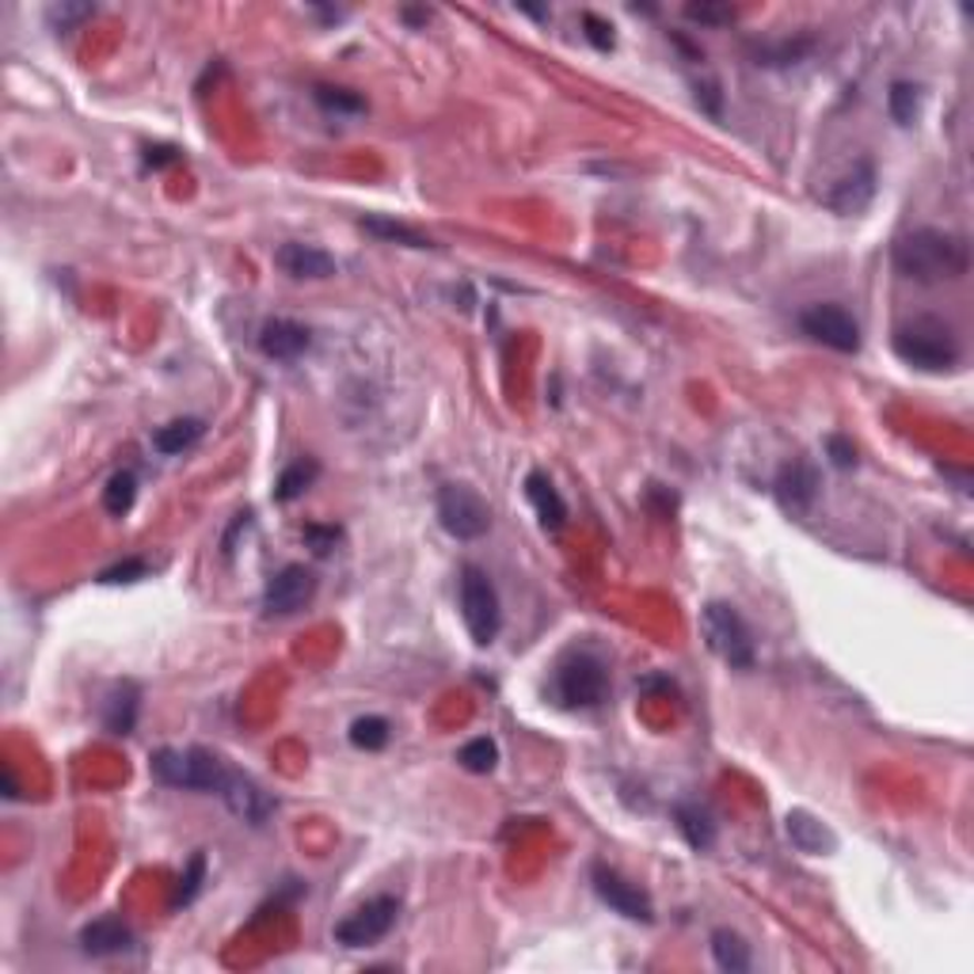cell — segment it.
<instances>
[{
	"label": "cell",
	"mask_w": 974,
	"mask_h": 974,
	"mask_svg": "<svg viewBox=\"0 0 974 974\" xmlns=\"http://www.w3.org/2000/svg\"><path fill=\"white\" fill-rule=\"evenodd\" d=\"M309 347H312L309 328L297 320H286V316H275V320H267L259 328V350L267 358H275V362H294V358H301Z\"/></svg>",
	"instance_id": "14"
},
{
	"label": "cell",
	"mask_w": 974,
	"mask_h": 974,
	"mask_svg": "<svg viewBox=\"0 0 974 974\" xmlns=\"http://www.w3.org/2000/svg\"><path fill=\"white\" fill-rule=\"evenodd\" d=\"M275 263L286 270L289 278H309V283H320V278L336 275V259H331L324 248H316V244L289 240V244H283V248L275 252Z\"/></svg>",
	"instance_id": "17"
},
{
	"label": "cell",
	"mask_w": 974,
	"mask_h": 974,
	"mask_svg": "<svg viewBox=\"0 0 974 974\" xmlns=\"http://www.w3.org/2000/svg\"><path fill=\"white\" fill-rule=\"evenodd\" d=\"M400 917V902L392 894H377V899H366L358 910H350L344 921H336V941L344 947H366L377 944L392 933Z\"/></svg>",
	"instance_id": "9"
},
{
	"label": "cell",
	"mask_w": 974,
	"mask_h": 974,
	"mask_svg": "<svg viewBox=\"0 0 974 974\" xmlns=\"http://www.w3.org/2000/svg\"><path fill=\"white\" fill-rule=\"evenodd\" d=\"M202 883H206V853H195L187 860V868L180 872V880H175V891H172V906H191V902L198 899Z\"/></svg>",
	"instance_id": "29"
},
{
	"label": "cell",
	"mask_w": 974,
	"mask_h": 974,
	"mask_svg": "<svg viewBox=\"0 0 974 974\" xmlns=\"http://www.w3.org/2000/svg\"><path fill=\"white\" fill-rule=\"evenodd\" d=\"M609 689V670L598 655L572 652L556 666V697L567 708H598Z\"/></svg>",
	"instance_id": "6"
},
{
	"label": "cell",
	"mask_w": 974,
	"mask_h": 974,
	"mask_svg": "<svg viewBox=\"0 0 974 974\" xmlns=\"http://www.w3.org/2000/svg\"><path fill=\"white\" fill-rule=\"evenodd\" d=\"M438 522L450 537L480 541L491 530V506L469 484H445L438 491Z\"/></svg>",
	"instance_id": "7"
},
{
	"label": "cell",
	"mask_w": 974,
	"mask_h": 974,
	"mask_svg": "<svg viewBox=\"0 0 974 974\" xmlns=\"http://www.w3.org/2000/svg\"><path fill=\"white\" fill-rule=\"evenodd\" d=\"M583 34H586V42H591L594 50H613V47H617L613 23H605L602 16H594V12H583Z\"/></svg>",
	"instance_id": "34"
},
{
	"label": "cell",
	"mask_w": 974,
	"mask_h": 974,
	"mask_svg": "<svg viewBox=\"0 0 974 974\" xmlns=\"http://www.w3.org/2000/svg\"><path fill=\"white\" fill-rule=\"evenodd\" d=\"M917 107H921V88L910 84V81H894L891 92H888L891 119L899 122V126H910V122L917 119Z\"/></svg>",
	"instance_id": "30"
},
{
	"label": "cell",
	"mask_w": 974,
	"mask_h": 974,
	"mask_svg": "<svg viewBox=\"0 0 974 974\" xmlns=\"http://www.w3.org/2000/svg\"><path fill=\"white\" fill-rule=\"evenodd\" d=\"M137 708H142V693H137L134 681H122V686L111 689L107 705H103V724H107L111 735H130L137 724Z\"/></svg>",
	"instance_id": "20"
},
{
	"label": "cell",
	"mask_w": 974,
	"mask_h": 974,
	"mask_svg": "<svg viewBox=\"0 0 974 974\" xmlns=\"http://www.w3.org/2000/svg\"><path fill=\"white\" fill-rule=\"evenodd\" d=\"M145 575H148L145 560H122V564L107 567V572H100V583L119 586V583H137V578H145Z\"/></svg>",
	"instance_id": "35"
},
{
	"label": "cell",
	"mask_w": 974,
	"mask_h": 974,
	"mask_svg": "<svg viewBox=\"0 0 974 974\" xmlns=\"http://www.w3.org/2000/svg\"><path fill=\"white\" fill-rule=\"evenodd\" d=\"M301 541L316 552V556H328V552L336 548L339 541H344V530H339V525L309 522V525H305V530H301Z\"/></svg>",
	"instance_id": "33"
},
{
	"label": "cell",
	"mask_w": 974,
	"mask_h": 974,
	"mask_svg": "<svg viewBox=\"0 0 974 974\" xmlns=\"http://www.w3.org/2000/svg\"><path fill=\"white\" fill-rule=\"evenodd\" d=\"M148 769L161 785L183 788V792H222L229 766L217 753L191 746V750H156L148 758Z\"/></svg>",
	"instance_id": "3"
},
{
	"label": "cell",
	"mask_w": 974,
	"mask_h": 974,
	"mask_svg": "<svg viewBox=\"0 0 974 974\" xmlns=\"http://www.w3.org/2000/svg\"><path fill=\"white\" fill-rule=\"evenodd\" d=\"M894 270L917 286L960 283L971 270V244L947 229H914L894 244Z\"/></svg>",
	"instance_id": "1"
},
{
	"label": "cell",
	"mask_w": 974,
	"mask_h": 974,
	"mask_svg": "<svg viewBox=\"0 0 974 974\" xmlns=\"http://www.w3.org/2000/svg\"><path fill=\"white\" fill-rule=\"evenodd\" d=\"M891 344H894V355H899L902 362L914 366V370H925V373L952 370L963 355L960 336H955L952 324L941 320V316H929V312L902 320L899 328H894Z\"/></svg>",
	"instance_id": "2"
},
{
	"label": "cell",
	"mask_w": 974,
	"mask_h": 974,
	"mask_svg": "<svg viewBox=\"0 0 974 974\" xmlns=\"http://www.w3.org/2000/svg\"><path fill=\"white\" fill-rule=\"evenodd\" d=\"M400 16H403V20H408V23H427V20H430V8H403Z\"/></svg>",
	"instance_id": "40"
},
{
	"label": "cell",
	"mask_w": 974,
	"mask_h": 974,
	"mask_svg": "<svg viewBox=\"0 0 974 974\" xmlns=\"http://www.w3.org/2000/svg\"><path fill=\"white\" fill-rule=\"evenodd\" d=\"M458 761H461V769H469V773L484 777V773H491V769L499 766V746H495V739L480 735V739H469V742L461 746Z\"/></svg>",
	"instance_id": "26"
},
{
	"label": "cell",
	"mask_w": 974,
	"mask_h": 974,
	"mask_svg": "<svg viewBox=\"0 0 974 974\" xmlns=\"http://www.w3.org/2000/svg\"><path fill=\"white\" fill-rule=\"evenodd\" d=\"M312 100L320 103L324 111H331V115H362V111H366V100L358 92H350V88L316 84L312 88Z\"/></svg>",
	"instance_id": "28"
},
{
	"label": "cell",
	"mask_w": 974,
	"mask_h": 974,
	"mask_svg": "<svg viewBox=\"0 0 974 974\" xmlns=\"http://www.w3.org/2000/svg\"><path fill=\"white\" fill-rule=\"evenodd\" d=\"M827 458H830L833 469H853V464H857V445L849 442L845 434H830L827 438Z\"/></svg>",
	"instance_id": "36"
},
{
	"label": "cell",
	"mask_w": 974,
	"mask_h": 974,
	"mask_svg": "<svg viewBox=\"0 0 974 974\" xmlns=\"http://www.w3.org/2000/svg\"><path fill=\"white\" fill-rule=\"evenodd\" d=\"M591 880H594V891H598V899L613 910V914H621V917H628V921H644V925H652V921H655L652 899H647V894L639 891L632 880H625L621 872H613V868H605V864H594L591 868Z\"/></svg>",
	"instance_id": "11"
},
{
	"label": "cell",
	"mask_w": 974,
	"mask_h": 974,
	"mask_svg": "<svg viewBox=\"0 0 974 974\" xmlns=\"http://www.w3.org/2000/svg\"><path fill=\"white\" fill-rule=\"evenodd\" d=\"M316 476H320V464H316L312 458H301V461L286 464V469L278 472V480H275V499H278V503H294V499H301L305 491L316 484Z\"/></svg>",
	"instance_id": "24"
},
{
	"label": "cell",
	"mask_w": 974,
	"mask_h": 974,
	"mask_svg": "<svg viewBox=\"0 0 974 974\" xmlns=\"http://www.w3.org/2000/svg\"><path fill=\"white\" fill-rule=\"evenodd\" d=\"M134 947V933L122 917H95L81 929V952L107 960V955H122Z\"/></svg>",
	"instance_id": "18"
},
{
	"label": "cell",
	"mask_w": 974,
	"mask_h": 974,
	"mask_svg": "<svg viewBox=\"0 0 974 974\" xmlns=\"http://www.w3.org/2000/svg\"><path fill=\"white\" fill-rule=\"evenodd\" d=\"M461 617L469 625L472 639L480 647L495 644L499 628H503V605H499V591L488 578L484 567L469 564L461 567Z\"/></svg>",
	"instance_id": "5"
},
{
	"label": "cell",
	"mask_w": 974,
	"mask_h": 974,
	"mask_svg": "<svg viewBox=\"0 0 974 974\" xmlns=\"http://www.w3.org/2000/svg\"><path fill=\"white\" fill-rule=\"evenodd\" d=\"M697 103L708 111V115H719V84L716 81H708L705 88L697 84Z\"/></svg>",
	"instance_id": "39"
},
{
	"label": "cell",
	"mask_w": 974,
	"mask_h": 974,
	"mask_svg": "<svg viewBox=\"0 0 974 974\" xmlns=\"http://www.w3.org/2000/svg\"><path fill=\"white\" fill-rule=\"evenodd\" d=\"M92 12H95V8H88V4H61V8H54V12H50V20H58L61 28H69L73 20H88Z\"/></svg>",
	"instance_id": "38"
},
{
	"label": "cell",
	"mask_w": 974,
	"mask_h": 974,
	"mask_svg": "<svg viewBox=\"0 0 974 974\" xmlns=\"http://www.w3.org/2000/svg\"><path fill=\"white\" fill-rule=\"evenodd\" d=\"M777 503L785 506L788 514H807L819 499V469L803 458H792L788 464H780L777 472Z\"/></svg>",
	"instance_id": "12"
},
{
	"label": "cell",
	"mask_w": 974,
	"mask_h": 974,
	"mask_svg": "<svg viewBox=\"0 0 974 974\" xmlns=\"http://www.w3.org/2000/svg\"><path fill=\"white\" fill-rule=\"evenodd\" d=\"M392 739V727L385 716H358L355 724H350V742L358 746V750H385Z\"/></svg>",
	"instance_id": "27"
},
{
	"label": "cell",
	"mask_w": 974,
	"mask_h": 974,
	"mask_svg": "<svg viewBox=\"0 0 974 974\" xmlns=\"http://www.w3.org/2000/svg\"><path fill=\"white\" fill-rule=\"evenodd\" d=\"M134 499H137V476L130 469H119L115 476L107 480V488H103V511L122 517L134 511Z\"/></svg>",
	"instance_id": "25"
},
{
	"label": "cell",
	"mask_w": 974,
	"mask_h": 974,
	"mask_svg": "<svg viewBox=\"0 0 974 974\" xmlns=\"http://www.w3.org/2000/svg\"><path fill=\"white\" fill-rule=\"evenodd\" d=\"M712 960H716L719 971L742 974V971H750V944H746L735 929H716V933H712Z\"/></svg>",
	"instance_id": "23"
},
{
	"label": "cell",
	"mask_w": 974,
	"mask_h": 974,
	"mask_svg": "<svg viewBox=\"0 0 974 974\" xmlns=\"http://www.w3.org/2000/svg\"><path fill=\"white\" fill-rule=\"evenodd\" d=\"M785 830H788V838H792V845L807 857L838 853V833H833L819 814L803 811V807H796V811L785 814Z\"/></svg>",
	"instance_id": "15"
},
{
	"label": "cell",
	"mask_w": 974,
	"mask_h": 974,
	"mask_svg": "<svg viewBox=\"0 0 974 974\" xmlns=\"http://www.w3.org/2000/svg\"><path fill=\"white\" fill-rule=\"evenodd\" d=\"M875 195V168L872 161H857L853 172L841 175L838 183H833V191L827 195V206L838 209V214H860V209L872 202Z\"/></svg>",
	"instance_id": "16"
},
{
	"label": "cell",
	"mask_w": 974,
	"mask_h": 974,
	"mask_svg": "<svg viewBox=\"0 0 974 974\" xmlns=\"http://www.w3.org/2000/svg\"><path fill=\"white\" fill-rule=\"evenodd\" d=\"M316 598V572L305 564H286L263 586V613L267 617H294Z\"/></svg>",
	"instance_id": "10"
},
{
	"label": "cell",
	"mask_w": 974,
	"mask_h": 974,
	"mask_svg": "<svg viewBox=\"0 0 974 974\" xmlns=\"http://www.w3.org/2000/svg\"><path fill=\"white\" fill-rule=\"evenodd\" d=\"M674 822H678L686 845L697 849V853L716 845V822L700 803H674Z\"/></svg>",
	"instance_id": "21"
},
{
	"label": "cell",
	"mask_w": 974,
	"mask_h": 974,
	"mask_svg": "<svg viewBox=\"0 0 974 974\" xmlns=\"http://www.w3.org/2000/svg\"><path fill=\"white\" fill-rule=\"evenodd\" d=\"M525 495H530L533 511H537L541 525H545L548 533L564 530V525H567V503H564V495L556 491V484H552L541 469H533L530 476H525Z\"/></svg>",
	"instance_id": "19"
},
{
	"label": "cell",
	"mask_w": 974,
	"mask_h": 974,
	"mask_svg": "<svg viewBox=\"0 0 974 974\" xmlns=\"http://www.w3.org/2000/svg\"><path fill=\"white\" fill-rule=\"evenodd\" d=\"M735 8L731 4H719V0H700V4H686V20L700 23V28H727L735 23Z\"/></svg>",
	"instance_id": "32"
},
{
	"label": "cell",
	"mask_w": 974,
	"mask_h": 974,
	"mask_svg": "<svg viewBox=\"0 0 974 974\" xmlns=\"http://www.w3.org/2000/svg\"><path fill=\"white\" fill-rule=\"evenodd\" d=\"M362 229L373 233V236H385V240L408 244V248H430L427 236H419L416 229H408V225H400V222H385V217H366Z\"/></svg>",
	"instance_id": "31"
},
{
	"label": "cell",
	"mask_w": 974,
	"mask_h": 974,
	"mask_svg": "<svg viewBox=\"0 0 974 974\" xmlns=\"http://www.w3.org/2000/svg\"><path fill=\"white\" fill-rule=\"evenodd\" d=\"M180 161V148L172 145H148L145 148V168H168V164Z\"/></svg>",
	"instance_id": "37"
},
{
	"label": "cell",
	"mask_w": 974,
	"mask_h": 974,
	"mask_svg": "<svg viewBox=\"0 0 974 974\" xmlns=\"http://www.w3.org/2000/svg\"><path fill=\"white\" fill-rule=\"evenodd\" d=\"M202 434H206V423H202V419H172V423L153 430V450L164 453V458H172V453L191 450Z\"/></svg>",
	"instance_id": "22"
},
{
	"label": "cell",
	"mask_w": 974,
	"mask_h": 974,
	"mask_svg": "<svg viewBox=\"0 0 974 974\" xmlns=\"http://www.w3.org/2000/svg\"><path fill=\"white\" fill-rule=\"evenodd\" d=\"M700 632H705L716 659H724L731 670H750L753 659H758V652H753V632L731 602H708L705 609H700Z\"/></svg>",
	"instance_id": "4"
},
{
	"label": "cell",
	"mask_w": 974,
	"mask_h": 974,
	"mask_svg": "<svg viewBox=\"0 0 974 974\" xmlns=\"http://www.w3.org/2000/svg\"><path fill=\"white\" fill-rule=\"evenodd\" d=\"M803 336H811L814 344L838 350V355H857L860 350V324L853 312L838 301H814L800 312Z\"/></svg>",
	"instance_id": "8"
},
{
	"label": "cell",
	"mask_w": 974,
	"mask_h": 974,
	"mask_svg": "<svg viewBox=\"0 0 974 974\" xmlns=\"http://www.w3.org/2000/svg\"><path fill=\"white\" fill-rule=\"evenodd\" d=\"M217 796H222L225 807H229L236 819L252 822V827H263V822L270 819V811H275V800L263 792L256 780L244 777V773H233V769H229V777H225V785Z\"/></svg>",
	"instance_id": "13"
}]
</instances>
